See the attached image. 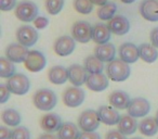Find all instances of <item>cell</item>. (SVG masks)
<instances>
[{"instance_id": "cell-23", "label": "cell", "mask_w": 158, "mask_h": 139, "mask_svg": "<svg viewBox=\"0 0 158 139\" xmlns=\"http://www.w3.org/2000/svg\"><path fill=\"white\" fill-rule=\"evenodd\" d=\"M48 78L54 85H63L68 80L67 68L62 65H55L49 70Z\"/></svg>"}, {"instance_id": "cell-46", "label": "cell", "mask_w": 158, "mask_h": 139, "mask_svg": "<svg viewBox=\"0 0 158 139\" xmlns=\"http://www.w3.org/2000/svg\"><path fill=\"white\" fill-rule=\"evenodd\" d=\"M131 139H143V138H140V137H134V138H131Z\"/></svg>"}, {"instance_id": "cell-21", "label": "cell", "mask_w": 158, "mask_h": 139, "mask_svg": "<svg viewBox=\"0 0 158 139\" xmlns=\"http://www.w3.org/2000/svg\"><path fill=\"white\" fill-rule=\"evenodd\" d=\"M94 55L99 58L102 62H112L115 60L116 48L113 44L107 42L104 45H98L94 48Z\"/></svg>"}, {"instance_id": "cell-35", "label": "cell", "mask_w": 158, "mask_h": 139, "mask_svg": "<svg viewBox=\"0 0 158 139\" xmlns=\"http://www.w3.org/2000/svg\"><path fill=\"white\" fill-rule=\"evenodd\" d=\"M34 25H35L36 29H44L46 28L49 25V19L46 18V16L42 15H38L37 18L34 21Z\"/></svg>"}, {"instance_id": "cell-36", "label": "cell", "mask_w": 158, "mask_h": 139, "mask_svg": "<svg viewBox=\"0 0 158 139\" xmlns=\"http://www.w3.org/2000/svg\"><path fill=\"white\" fill-rule=\"evenodd\" d=\"M16 0H0V10L1 11H11L15 9Z\"/></svg>"}, {"instance_id": "cell-34", "label": "cell", "mask_w": 158, "mask_h": 139, "mask_svg": "<svg viewBox=\"0 0 158 139\" xmlns=\"http://www.w3.org/2000/svg\"><path fill=\"white\" fill-rule=\"evenodd\" d=\"M11 139H31V132L25 126H18L12 130Z\"/></svg>"}, {"instance_id": "cell-2", "label": "cell", "mask_w": 158, "mask_h": 139, "mask_svg": "<svg viewBox=\"0 0 158 139\" xmlns=\"http://www.w3.org/2000/svg\"><path fill=\"white\" fill-rule=\"evenodd\" d=\"M131 68L129 64L120 59H115L106 66V75L113 82H123L130 76Z\"/></svg>"}, {"instance_id": "cell-27", "label": "cell", "mask_w": 158, "mask_h": 139, "mask_svg": "<svg viewBox=\"0 0 158 139\" xmlns=\"http://www.w3.org/2000/svg\"><path fill=\"white\" fill-rule=\"evenodd\" d=\"M140 59H142L146 63H154L158 59V50L157 48L152 44H142L140 47Z\"/></svg>"}, {"instance_id": "cell-14", "label": "cell", "mask_w": 158, "mask_h": 139, "mask_svg": "<svg viewBox=\"0 0 158 139\" xmlns=\"http://www.w3.org/2000/svg\"><path fill=\"white\" fill-rule=\"evenodd\" d=\"M62 125H63V122L61 116L56 113H48L40 119V127L46 132L53 134L55 132H59Z\"/></svg>"}, {"instance_id": "cell-8", "label": "cell", "mask_w": 158, "mask_h": 139, "mask_svg": "<svg viewBox=\"0 0 158 139\" xmlns=\"http://www.w3.org/2000/svg\"><path fill=\"white\" fill-rule=\"evenodd\" d=\"M128 114L134 119L145 117L151 111V103L147 99L141 97H136L131 99L130 104L127 109Z\"/></svg>"}, {"instance_id": "cell-31", "label": "cell", "mask_w": 158, "mask_h": 139, "mask_svg": "<svg viewBox=\"0 0 158 139\" xmlns=\"http://www.w3.org/2000/svg\"><path fill=\"white\" fill-rule=\"evenodd\" d=\"M14 74H15V66L13 62L5 57L0 58V77L9 80Z\"/></svg>"}, {"instance_id": "cell-37", "label": "cell", "mask_w": 158, "mask_h": 139, "mask_svg": "<svg viewBox=\"0 0 158 139\" xmlns=\"http://www.w3.org/2000/svg\"><path fill=\"white\" fill-rule=\"evenodd\" d=\"M10 95H11V91L9 90L7 85H0V103H6L10 99Z\"/></svg>"}, {"instance_id": "cell-38", "label": "cell", "mask_w": 158, "mask_h": 139, "mask_svg": "<svg viewBox=\"0 0 158 139\" xmlns=\"http://www.w3.org/2000/svg\"><path fill=\"white\" fill-rule=\"evenodd\" d=\"M105 139H127V137L123 134H121L119 130H110L106 134Z\"/></svg>"}, {"instance_id": "cell-3", "label": "cell", "mask_w": 158, "mask_h": 139, "mask_svg": "<svg viewBox=\"0 0 158 139\" xmlns=\"http://www.w3.org/2000/svg\"><path fill=\"white\" fill-rule=\"evenodd\" d=\"M14 14L18 18V20L24 23L34 22L38 16V7L33 1H28V0L22 1L16 5Z\"/></svg>"}, {"instance_id": "cell-6", "label": "cell", "mask_w": 158, "mask_h": 139, "mask_svg": "<svg viewBox=\"0 0 158 139\" xmlns=\"http://www.w3.org/2000/svg\"><path fill=\"white\" fill-rule=\"evenodd\" d=\"M92 28L86 21H77L72 26V37L80 44H87L92 39Z\"/></svg>"}, {"instance_id": "cell-22", "label": "cell", "mask_w": 158, "mask_h": 139, "mask_svg": "<svg viewBox=\"0 0 158 139\" xmlns=\"http://www.w3.org/2000/svg\"><path fill=\"white\" fill-rule=\"evenodd\" d=\"M110 35L112 32L104 23H98L92 28V40L98 45L107 44L108 40H110Z\"/></svg>"}, {"instance_id": "cell-4", "label": "cell", "mask_w": 158, "mask_h": 139, "mask_svg": "<svg viewBox=\"0 0 158 139\" xmlns=\"http://www.w3.org/2000/svg\"><path fill=\"white\" fill-rule=\"evenodd\" d=\"M101 119L95 110H85L78 117V127L82 132H95L99 128Z\"/></svg>"}, {"instance_id": "cell-9", "label": "cell", "mask_w": 158, "mask_h": 139, "mask_svg": "<svg viewBox=\"0 0 158 139\" xmlns=\"http://www.w3.org/2000/svg\"><path fill=\"white\" fill-rule=\"evenodd\" d=\"M86 93L80 87H68L63 93V102L68 108H77L85 101Z\"/></svg>"}, {"instance_id": "cell-18", "label": "cell", "mask_w": 158, "mask_h": 139, "mask_svg": "<svg viewBox=\"0 0 158 139\" xmlns=\"http://www.w3.org/2000/svg\"><path fill=\"white\" fill-rule=\"evenodd\" d=\"M107 26L113 34L118 36L126 35L130 31V22L123 15H115L112 20L108 21Z\"/></svg>"}, {"instance_id": "cell-29", "label": "cell", "mask_w": 158, "mask_h": 139, "mask_svg": "<svg viewBox=\"0 0 158 139\" xmlns=\"http://www.w3.org/2000/svg\"><path fill=\"white\" fill-rule=\"evenodd\" d=\"M1 119L6 125L10 127H18L22 121V117L20 113L14 109H6L1 113Z\"/></svg>"}, {"instance_id": "cell-33", "label": "cell", "mask_w": 158, "mask_h": 139, "mask_svg": "<svg viewBox=\"0 0 158 139\" xmlns=\"http://www.w3.org/2000/svg\"><path fill=\"white\" fill-rule=\"evenodd\" d=\"M74 9L80 14H89L93 10V3L91 0H75Z\"/></svg>"}, {"instance_id": "cell-1", "label": "cell", "mask_w": 158, "mask_h": 139, "mask_svg": "<svg viewBox=\"0 0 158 139\" xmlns=\"http://www.w3.org/2000/svg\"><path fill=\"white\" fill-rule=\"evenodd\" d=\"M33 101L38 110L48 112V111L53 110L54 106H56L57 97L53 90L48 88H42L35 93Z\"/></svg>"}, {"instance_id": "cell-19", "label": "cell", "mask_w": 158, "mask_h": 139, "mask_svg": "<svg viewBox=\"0 0 158 139\" xmlns=\"http://www.w3.org/2000/svg\"><path fill=\"white\" fill-rule=\"evenodd\" d=\"M86 85L88 87V89L95 91V93L103 91L108 87V76L103 73L89 74Z\"/></svg>"}, {"instance_id": "cell-20", "label": "cell", "mask_w": 158, "mask_h": 139, "mask_svg": "<svg viewBox=\"0 0 158 139\" xmlns=\"http://www.w3.org/2000/svg\"><path fill=\"white\" fill-rule=\"evenodd\" d=\"M108 101H110V106L115 109H118V110H126L128 109L130 104V99L129 95L127 93L123 90H115L108 97Z\"/></svg>"}, {"instance_id": "cell-40", "label": "cell", "mask_w": 158, "mask_h": 139, "mask_svg": "<svg viewBox=\"0 0 158 139\" xmlns=\"http://www.w3.org/2000/svg\"><path fill=\"white\" fill-rule=\"evenodd\" d=\"M12 138V130H10L6 126L0 127V139H11Z\"/></svg>"}, {"instance_id": "cell-45", "label": "cell", "mask_w": 158, "mask_h": 139, "mask_svg": "<svg viewBox=\"0 0 158 139\" xmlns=\"http://www.w3.org/2000/svg\"><path fill=\"white\" fill-rule=\"evenodd\" d=\"M155 119H156V122H157V124H158V111L156 112V116H155Z\"/></svg>"}, {"instance_id": "cell-15", "label": "cell", "mask_w": 158, "mask_h": 139, "mask_svg": "<svg viewBox=\"0 0 158 139\" xmlns=\"http://www.w3.org/2000/svg\"><path fill=\"white\" fill-rule=\"evenodd\" d=\"M140 14L149 22H158V0H143L140 5Z\"/></svg>"}, {"instance_id": "cell-32", "label": "cell", "mask_w": 158, "mask_h": 139, "mask_svg": "<svg viewBox=\"0 0 158 139\" xmlns=\"http://www.w3.org/2000/svg\"><path fill=\"white\" fill-rule=\"evenodd\" d=\"M64 3H65V0H46L44 1L46 10L51 15L59 14L63 10Z\"/></svg>"}, {"instance_id": "cell-5", "label": "cell", "mask_w": 158, "mask_h": 139, "mask_svg": "<svg viewBox=\"0 0 158 139\" xmlns=\"http://www.w3.org/2000/svg\"><path fill=\"white\" fill-rule=\"evenodd\" d=\"M7 87L11 93L18 96H23L28 93L31 88V82L28 77L22 73H15L12 77H10L7 82Z\"/></svg>"}, {"instance_id": "cell-26", "label": "cell", "mask_w": 158, "mask_h": 139, "mask_svg": "<svg viewBox=\"0 0 158 139\" xmlns=\"http://www.w3.org/2000/svg\"><path fill=\"white\" fill-rule=\"evenodd\" d=\"M139 130L142 135L153 137L158 132V124L155 117H145L139 123Z\"/></svg>"}, {"instance_id": "cell-28", "label": "cell", "mask_w": 158, "mask_h": 139, "mask_svg": "<svg viewBox=\"0 0 158 139\" xmlns=\"http://www.w3.org/2000/svg\"><path fill=\"white\" fill-rule=\"evenodd\" d=\"M84 66L89 74H99L103 73L104 62H102L95 55H89V57H87L85 59Z\"/></svg>"}, {"instance_id": "cell-39", "label": "cell", "mask_w": 158, "mask_h": 139, "mask_svg": "<svg viewBox=\"0 0 158 139\" xmlns=\"http://www.w3.org/2000/svg\"><path fill=\"white\" fill-rule=\"evenodd\" d=\"M79 139H101V136L95 132H81Z\"/></svg>"}, {"instance_id": "cell-12", "label": "cell", "mask_w": 158, "mask_h": 139, "mask_svg": "<svg viewBox=\"0 0 158 139\" xmlns=\"http://www.w3.org/2000/svg\"><path fill=\"white\" fill-rule=\"evenodd\" d=\"M28 49L19 42L10 44L6 49V58L13 63H22L25 62L28 54Z\"/></svg>"}, {"instance_id": "cell-43", "label": "cell", "mask_w": 158, "mask_h": 139, "mask_svg": "<svg viewBox=\"0 0 158 139\" xmlns=\"http://www.w3.org/2000/svg\"><path fill=\"white\" fill-rule=\"evenodd\" d=\"M91 2L95 6H100V7H102V6L106 5V3L108 2V0H91Z\"/></svg>"}, {"instance_id": "cell-11", "label": "cell", "mask_w": 158, "mask_h": 139, "mask_svg": "<svg viewBox=\"0 0 158 139\" xmlns=\"http://www.w3.org/2000/svg\"><path fill=\"white\" fill-rule=\"evenodd\" d=\"M76 48V40L70 36H61L54 42V52L60 57H67L72 54L73 51Z\"/></svg>"}, {"instance_id": "cell-42", "label": "cell", "mask_w": 158, "mask_h": 139, "mask_svg": "<svg viewBox=\"0 0 158 139\" xmlns=\"http://www.w3.org/2000/svg\"><path fill=\"white\" fill-rule=\"evenodd\" d=\"M38 139H59V137L55 136L54 134H51V132H46V134L40 135Z\"/></svg>"}, {"instance_id": "cell-16", "label": "cell", "mask_w": 158, "mask_h": 139, "mask_svg": "<svg viewBox=\"0 0 158 139\" xmlns=\"http://www.w3.org/2000/svg\"><path fill=\"white\" fill-rule=\"evenodd\" d=\"M68 71V80L72 83L74 86L80 87L86 84L88 75L85 66L79 65V64H73L67 68Z\"/></svg>"}, {"instance_id": "cell-17", "label": "cell", "mask_w": 158, "mask_h": 139, "mask_svg": "<svg viewBox=\"0 0 158 139\" xmlns=\"http://www.w3.org/2000/svg\"><path fill=\"white\" fill-rule=\"evenodd\" d=\"M99 113L100 119L102 123H104L105 125L113 126V125H118L119 121H120V114L119 112L113 106H102L98 110Z\"/></svg>"}, {"instance_id": "cell-44", "label": "cell", "mask_w": 158, "mask_h": 139, "mask_svg": "<svg viewBox=\"0 0 158 139\" xmlns=\"http://www.w3.org/2000/svg\"><path fill=\"white\" fill-rule=\"evenodd\" d=\"M123 3H126V5H130V3H133L135 0H120Z\"/></svg>"}, {"instance_id": "cell-25", "label": "cell", "mask_w": 158, "mask_h": 139, "mask_svg": "<svg viewBox=\"0 0 158 139\" xmlns=\"http://www.w3.org/2000/svg\"><path fill=\"white\" fill-rule=\"evenodd\" d=\"M81 132H79L78 126L72 122L63 123L62 127L57 132L59 139H79Z\"/></svg>"}, {"instance_id": "cell-24", "label": "cell", "mask_w": 158, "mask_h": 139, "mask_svg": "<svg viewBox=\"0 0 158 139\" xmlns=\"http://www.w3.org/2000/svg\"><path fill=\"white\" fill-rule=\"evenodd\" d=\"M138 127L139 124L136 122V119L129 114L123 115L118 123V130L125 136L134 134L136 132V129H138Z\"/></svg>"}, {"instance_id": "cell-30", "label": "cell", "mask_w": 158, "mask_h": 139, "mask_svg": "<svg viewBox=\"0 0 158 139\" xmlns=\"http://www.w3.org/2000/svg\"><path fill=\"white\" fill-rule=\"evenodd\" d=\"M117 11V6L114 2H107L98 10V16L102 21H110L115 16Z\"/></svg>"}, {"instance_id": "cell-10", "label": "cell", "mask_w": 158, "mask_h": 139, "mask_svg": "<svg viewBox=\"0 0 158 139\" xmlns=\"http://www.w3.org/2000/svg\"><path fill=\"white\" fill-rule=\"evenodd\" d=\"M25 67L33 73L42 71L47 64V59L42 52L38 50H31L28 52L27 58L24 62Z\"/></svg>"}, {"instance_id": "cell-41", "label": "cell", "mask_w": 158, "mask_h": 139, "mask_svg": "<svg viewBox=\"0 0 158 139\" xmlns=\"http://www.w3.org/2000/svg\"><path fill=\"white\" fill-rule=\"evenodd\" d=\"M149 39H151V44L153 45L155 48L158 49V27L154 28L151 32V35H149Z\"/></svg>"}, {"instance_id": "cell-7", "label": "cell", "mask_w": 158, "mask_h": 139, "mask_svg": "<svg viewBox=\"0 0 158 139\" xmlns=\"http://www.w3.org/2000/svg\"><path fill=\"white\" fill-rule=\"evenodd\" d=\"M39 35H38L37 29L35 26H31V25H23V26L19 27L16 31V39L18 42L26 48L33 47L34 45L37 42Z\"/></svg>"}, {"instance_id": "cell-13", "label": "cell", "mask_w": 158, "mask_h": 139, "mask_svg": "<svg viewBox=\"0 0 158 139\" xmlns=\"http://www.w3.org/2000/svg\"><path fill=\"white\" fill-rule=\"evenodd\" d=\"M119 58L128 64L134 63L140 58V49L132 42H123L119 47Z\"/></svg>"}]
</instances>
